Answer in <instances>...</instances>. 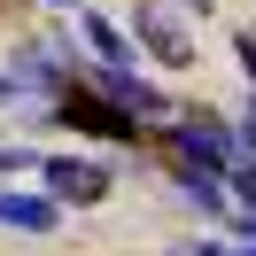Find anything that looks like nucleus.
Segmentation results:
<instances>
[{
  "label": "nucleus",
  "instance_id": "nucleus-3",
  "mask_svg": "<svg viewBox=\"0 0 256 256\" xmlns=\"http://www.w3.org/2000/svg\"><path fill=\"white\" fill-rule=\"evenodd\" d=\"M132 32L148 39V54H156V62H186V54H194V47H186V24H178L171 8H163V0H148Z\"/></svg>",
  "mask_w": 256,
  "mask_h": 256
},
{
  "label": "nucleus",
  "instance_id": "nucleus-4",
  "mask_svg": "<svg viewBox=\"0 0 256 256\" xmlns=\"http://www.w3.org/2000/svg\"><path fill=\"white\" fill-rule=\"evenodd\" d=\"M78 39L94 47L101 70H132V32H116V16H94V8H86V16H78Z\"/></svg>",
  "mask_w": 256,
  "mask_h": 256
},
{
  "label": "nucleus",
  "instance_id": "nucleus-6",
  "mask_svg": "<svg viewBox=\"0 0 256 256\" xmlns=\"http://www.w3.org/2000/svg\"><path fill=\"white\" fill-rule=\"evenodd\" d=\"M0 225H16V233H54V225H62V202H54V194H0Z\"/></svg>",
  "mask_w": 256,
  "mask_h": 256
},
{
  "label": "nucleus",
  "instance_id": "nucleus-10",
  "mask_svg": "<svg viewBox=\"0 0 256 256\" xmlns=\"http://www.w3.org/2000/svg\"><path fill=\"white\" fill-rule=\"evenodd\" d=\"M47 8H78V0H47Z\"/></svg>",
  "mask_w": 256,
  "mask_h": 256
},
{
  "label": "nucleus",
  "instance_id": "nucleus-2",
  "mask_svg": "<svg viewBox=\"0 0 256 256\" xmlns=\"http://www.w3.org/2000/svg\"><path fill=\"white\" fill-rule=\"evenodd\" d=\"M39 178H47L54 202H78V210H94L101 194H109V163H86V156H47Z\"/></svg>",
  "mask_w": 256,
  "mask_h": 256
},
{
  "label": "nucleus",
  "instance_id": "nucleus-1",
  "mask_svg": "<svg viewBox=\"0 0 256 256\" xmlns=\"http://www.w3.org/2000/svg\"><path fill=\"white\" fill-rule=\"evenodd\" d=\"M248 156L240 132H225L218 116H186L171 124V171H194V178H233V163Z\"/></svg>",
  "mask_w": 256,
  "mask_h": 256
},
{
  "label": "nucleus",
  "instance_id": "nucleus-5",
  "mask_svg": "<svg viewBox=\"0 0 256 256\" xmlns=\"http://www.w3.org/2000/svg\"><path fill=\"white\" fill-rule=\"evenodd\" d=\"M101 94H109L116 109H132V116H163V86L140 78V70H101Z\"/></svg>",
  "mask_w": 256,
  "mask_h": 256
},
{
  "label": "nucleus",
  "instance_id": "nucleus-8",
  "mask_svg": "<svg viewBox=\"0 0 256 256\" xmlns=\"http://www.w3.org/2000/svg\"><path fill=\"white\" fill-rule=\"evenodd\" d=\"M24 163H32L24 148H0V178H8V171H24Z\"/></svg>",
  "mask_w": 256,
  "mask_h": 256
},
{
  "label": "nucleus",
  "instance_id": "nucleus-7",
  "mask_svg": "<svg viewBox=\"0 0 256 256\" xmlns=\"http://www.w3.org/2000/svg\"><path fill=\"white\" fill-rule=\"evenodd\" d=\"M233 233H240V240L256 248V210H233Z\"/></svg>",
  "mask_w": 256,
  "mask_h": 256
},
{
  "label": "nucleus",
  "instance_id": "nucleus-9",
  "mask_svg": "<svg viewBox=\"0 0 256 256\" xmlns=\"http://www.w3.org/2000/svg\"><path fill=\"white\" fill-rule=\"evenodd\" d=\"M202 256H256V248H248V240H240V248H202Z\"/></svg>",
  "mask_w": 256,
  "mask_h": 256
}]
</instances>
